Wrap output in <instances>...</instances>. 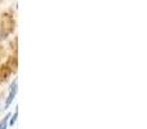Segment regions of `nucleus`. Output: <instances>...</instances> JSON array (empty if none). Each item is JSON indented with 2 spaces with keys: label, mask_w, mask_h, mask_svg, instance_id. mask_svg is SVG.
<instances>
[{
  "label": "nucleus",
  "mask_w": 147,
  "mask_h": 129,
  "mask_svg": "<svg viewBox=\"0 0 147 129\" xmlns=\"http://www.w3.org/2000/svg\"><path fill=\"white\" fill-rule=\"evenodd\" d=\"M17 91H18V86H17V79H14V81L10 85V91H9V94H8V98L5 101V109H9V106L12 105L13 99H14L16 94H17Z\"/></svg>",
  "instance_id": "nucleus-1"
},
{
  "label": "nucleus",
  "mask_w": 147,
  "mask_h": 129,
  "mask_svg": "<svg viewBox=\"0 0 147 129\" xmlns=\"http://www.w3.org/2000/svg\"><path fill=\"white\" fill-rule=\"evenodd\" d=\"M12 114H7L4 118H3V120L0 122V129H7L8 128V123H9V118Z\"/></svg>",
  "instance_id": "nucleus-2"
},
{
  "label": "nucleus",
  "mask_w": 147,
  "mask_h": 129,
  "mask_svg": "<svg viewBox=\"0 0 147 129\" xmlns=\"http://www.w3.org/2000/svg\"><path fill=\"white\" fill-rule=\"evenodd\" d=\"M17 116H18V110H16L14 114L10 115V118H9V123H8V124L14 125V124H16V122H17Z\"/></svg>",
  "instance_id": "nucleus-3"
}]
</instances>
